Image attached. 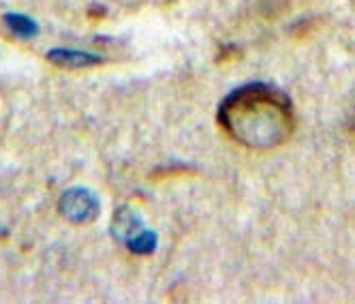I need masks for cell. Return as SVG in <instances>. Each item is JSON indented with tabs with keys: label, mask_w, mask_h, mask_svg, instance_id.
Here are the masks:
<instances>
[{
	"label": "cell",
	"mask_w": 355,
	"mask_h": 304,
	"mask_svg": "<svg viewBox=\"0 0 355 304\" xmlns=\"http://www.w3.org/2000/svg\"><path fill=\"white\" fill-rule=\"evenodd\" d=\"M218 124L234 142L268 150L285 144L295 126L291 101L272 86L250 84L234 90L218 108Z\"/></svg>",
	"instance_id": "cell-1"
},
{
	"label": "cell",
	"mask_w": 355,
	"mask_h": 304,
	"mask_svg": "<svg viewBox=\"0 0 355 304\" xmlns=\"http://www.w3.org/2000/svg\"><path fill=\"white\" fill-rule=\"evenodd\" d=\"M60 210L69 221L86 223L96 217V201L84 189H75L60 199Z\"/></svg>",
	"instance_id": "cell-2"
},
{
	"label": "cell",
	"mask_w": 355,
	"mask_h": 304,
	"mask_svg": "<svg viewBox=\"0 0 355 304\" xmlns=\"http://www.w3.org/2000/svg\"><path fill=\"white\" fill-rule=\"evenodd\" d=\"M54 65L64 67V69H82V67H92L98 65L101 60L96 56H90L86 52H69V49H58V52H49L47 56Z\"/></svg>",
	"instance_id": "cell-3"
},
{
	"label": "cell",
	"mask_w": 355,
	"mask_h": 304,
	"mask_svg": "<svg viewBox=\"0 0 355 304\" xmlns=\"http://www.w3.org/2000/svg\"><path fill=\"white\" fill-rule=\"evenodd\" d=\"M9 24L11 26L19 33V35H33L37 28H35V24H31V19H21V17H9Z\"/></svg>",
	"instance_id": "cell-4"
}]
</instances>
